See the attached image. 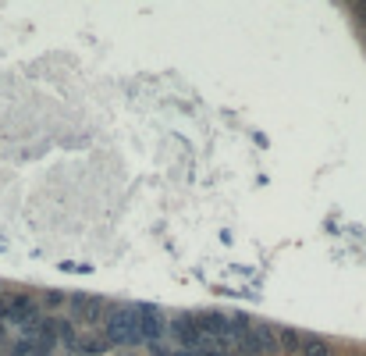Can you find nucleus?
Here are the masks:
<instances>
[{
	"mask_svg": "<svg viewBox=\"0 0 366 356\" xmlns=\"http://www.w3.org/2000/svg\"><path fill=\"white\" fill-rule=\"evenodd\" d=\"M107 338L121 342V345H135L143 342V328H139V306H118L107 313Z\"/></svg>",
	"mask_w": 366,
	"mask_h": 356,
	"instance_id": "f257e3e1",
	"label": "nucleus"
},
{
	"mask_svg": "<svg viewBox=\"0 0 366 356\" xmlns=\"http://www.w3.org/2000/svg\"><path fill=\"white\" fill-rule=\"evenodd\" d=\"M139 328H143V338H160V331H164V317H160V310L157 306H139Z\"/></svg>",
	"mask_w": 366,
	"mask_h": 356,
	"instance_id": "f03ea898",
	"label": "nucleus"
},
{
	"mask_svg": "<svg viewBox=\"0 0 366 356\" xmlns=\"http://www.w3.org/2000/svg\"><path fill=\"white\" fill-rule=\"evenodd\" d=\"M4 313L15 317V320H36V303H33L29 296H11V299L4 303Z\"/></svg>",
	"mask_w": 366,
	"mask_h": 356,
	"instance_id": "7ed1b4c3",
	"label": "nucleus"
},
{
	"mask_svg": "<svg viewBox=\"0 0 366 356\" xmlns=\"http://www.w3.org/2000/svg\"><path fill=\"white\" fill-rule=\"evenodd\" d=\"M72 303H75V313H79V317H86V320H100V317H104V303H100V299L75 296Z\"/></svg>",
	"mask_w": 366,
	"mask_h": 356,
	"instance_id": "20e7f679",
	"label": "nucleus"
},
{
	"mask_svg": "<svg viewBox=\"0 0 366 356\" xmlns=\"http://www.w3.org/2000/svg\"><path fill=\"white\" fill-rule=\"evenodd\" d=\"M253 338H256L260 352H277V345H281V342H277V335H274L270 328H256V331H253Z\"/></svg>",
	"mask_w": 366,
	"mask_h": 356,
	"instance_id": "39448f33",
	"label": "nucleus"
},
{
	"mask_svg": "<svg viewBox=\"0 0 366 356\" xmlns=\"http://www.w3.org/2000/svg\"><path fill=\"white\" fill-rule=\"evenodd\" d=\"M302 356H331V349L323 342H302Z\"/></svg>",
	"mask_w": 366,
	"mask_h": 356,
	"instance_id": "423d86ee",
	"label": "nucleus"
},
{
	"mask_svg": "<svg viewBox=\"0 0 366 356\" xmlns=\"http://www.w3.org/2000/svg\"><path fill=\"white\" fill-rule=\"evenodd\" d=\"M277 342H281L284 349H295V345H299V335H295V331H281V338H277Z\"/></svg>",
	"mask_w": 366,
	"mask_h": 356,
	"instance_id": "0eeeda50",
	"label": "nucleus"
},
{
	"mask_svg": "<svg viewBox=\"0 0 366 356\" xmlns=\"http://www.w3.org/2000/svg\"><path fill=\"white\" fill-rule=\"evenodd\" d=\"M0 313H4V303H0Z\"/></svg>",
	"mask_w": 366,
	"mask_h": 356,
	"instance_id": "6e6552de",
	"label": "nucleus"
},
{
	"mask_svg": "<svg viewBox=\"0 0 366 356\" xmlns=\"http://www.w3.org/2000/svg\"><path fill=\"white\" fill-rule=\"evenodd\" d=\"M0 338H4V331H0Z\"/></svg>",
	"mask_w": 366,
	"mask_h": 356,
	"instance_id": "1a4fd4ad",
	"label": "nucleus"
},
{
	"mask_svg": "<svg viewBox=\"0 0 366 356\" xmlns=\"http://www.w3.org/2000/svg\"><path fill=\"white\" fill-rule=\"evenodd\" d=\"M0 288H4V285H0Z\"/></svg>",
	"mask_w": 366,
	"mask_h": 356,
	"instance_id": "9d476101",
	"label": "nucleus"
}]
</instances>
